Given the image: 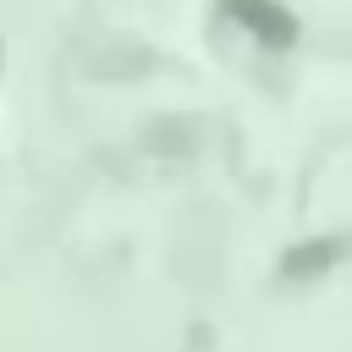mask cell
Here are the masks:
<instances>
[{
  "label": "cell",
  "mask_w": 352,
  "mask_h": 352,
  "mask_svg": "<svg viewBox=\"0 0 352 352\" xmlns=\"http://www.w3.org/2000/svg\"><path fill=\"white\" fill-rule=\"evenodd\" d=\"M324 253H336V248H308V253H292V264H286V270H292V275H302V270H319V258H324Z\"/></svg>",
  "instance_id": "obj_2"
},
{
  "label": "cell",
  "mask_w": 352,
  "mask_h": 352,
  "mask_svg": "<svg viewBox=\"0 0 352 352\" xmlns=\"http://www.w3.org/2000/svg\"><path fill=\"white\" fill-rule=\"evenodd\" d=\"M226 11H231L253 38H264L270 50H286V44L297 38V22H292L275 0H226Z\"/></svg>",
  "instance_id": "obj_1"
}]
</instances>
